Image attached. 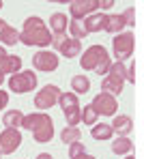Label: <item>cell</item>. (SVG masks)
<instances>
[{"label":"cell","instance_id":"obj_2","mask_svg":"<svg viewBox=\"0 0 144 159\" xmlns=\"http://www.w3.org/2000/svg\"><path fill=\"white\" fill-rule=\"evenodd\" d=\"M125 62H118L114 60L110 65V71L106 73V78L101 82V90L103 93H110V95H120L123 93V84H125Z\"/></svg>","mask_w":144,"mask_h":159},{"label":"cell","instance_id":"obj_35","mask_svg":"<svg viewBox=\"0 0 144 159\" xmlns=\"http://www.w3.org/2000/svg\"><path fill=\"white\" fill-rule=\"evenodd\" d=\"M37 159H54L50 153H41V155H37Z\"/></svg>","mask_w":144,"mask_h":159},{"label":"cell","instance_id":"obj_4","mask_svg":"<svg viewBox=\"0 0 144 159\" xmlns=\"http://www.w3.org/2000/svg\"><path fill=\"white\" fill-rule=\"evenodd\" d=\"M108 50L103 45H90L88 50H84V56L80 58V67L84 71H97L106 60H108Z\"/></svg>","mask_w":144,"mask_h":159},{"label":"cell","instance_id":"obj_31","mask_svg":"<svg viewBox=\"0 0 144 159\" xmlns=\"http://www.w3.org/2000/svg\"><path fill=\"white\" fill-rule=\"evenodd\" d=\"M7 60H9V54H7V50L0 45V73L4 71V65H7Z\"/></svg>","mask_w":144,"mask_h":159},{"label":"cell","instance_id":"obj_14","mask_svg":"<svg viewBox=\"0 0 144 159\" xmlns=\"http://www.w3.org/2000/svg\"><path fill=\"white\" fill-rule=\"evenodd\" d=\"M47 120H52L50 114H45V112H34V114H28V116L22 118V127L28 129V131H34L37 127H41V125L47 123Z\"/></svg>","mask_w":144,"mask_h":159},{"label":"cell","instance_id":"obj_21","mask_svg":"<svg viewBox=\"0 0 144 159\" xmlns=\"http://www.w3.org/2000/svg\"><path fill=\"white\" fill-rule=\"evenodd\" d=\"M90 135L95 138V140H110L114 131H112V125H106V123H101V125H92V129H90Z\"/></svg>","mask_w":144,"mask_h":159},{"label":"cell","instance_id":"obj_6","mask_svg":"<svg viewBox=\"0 0 144 159\" xmlns=\"http://www.w3.org/2000/svg\"><path fill=\"white\" fill-rule=\"evenodd\" d=\"M37 73H32V71H20V73H15V75H11L9 78V90H13V93H30V90H34L37 88Z\"/></svg>","mask_w":144,"mask_h":159},{"label":"cell","instance_id":"obj_29","mask_svg":"<svg viewBox=\"0 0 144 159\" xmlns=\"http://www.w3.org/2000/svg\"><path fill=\"white\" fill-rule=\"evenodd\" d=\"M86 148H84V144L82 142H73V144H69V157L73 159L75 155H80V153H84Z\"/></svg>","mask_w":144,"mask_h":159},{"label":"cell","instance_id":"obj_36","mask_svg":"<svg viewBox=\"0 0 144 159\" xmlns=\"http://www.w3.org/2000/svg\"><path fill=\"white\" fill-rule=\"evenodd\" d=\"M4 24H7V22H4V20H0V28H2V26H4Z\"/></svg>","mask_w":144,"mask_h":159},{"label":"cell","instance_id":"obj_23","mask_svg":"<svg viewBox=\"0 0 144 159\" xmlns=\"http://www.w3.org/2000/svg\"><path fill=\"white\" fill-rule=\"evenodd\" d=\"M71 88L75 90V95H86L90 90V80L86 75H75L71 80Z\"/></svg>","mask_w":144,"mask_h":159},{"label":"cell","instance_id":"obj_11","mask_svg":"<svg viewBox=\"0 0 144 159\" xmlns=\"http://www.w3.org/2000/svg\"><path fill=\"white\" fill-rule=\"evenodd\" d=\"M97 9H99V0H73L69 7V13H71V20L82 22L84 17L92 15V11Z\"/></svg>","mask_w":144,"mask_h":159},{"label":"cell","instance_id":"obj_9","mask_svg":"<svg viewBox=\"0 0 144 159\" xmlns=\"http://www.w3.org/2000/svg\"><path fill=\"white\" fill-rule=\"evenodd\" d=\"M52 45H54L62 56H67V58L80 56V52H82V43H80L78 39H73V37L67 39L65 34H56V37H52Z\"/></svg>","mask_w":144,"mask_h":159},{"label":"cell","instance_id":"obj_38","mask_svg":"<svg viewBox=\"0 0 144 159\" xmlns=\"http://www.w3.org/2000/svg\"><path fill=\"white\" fill-rule=\"evenodd\" d=\"M125 159H136V157H133V155H127V157H125Z\"/></svg>","mask_w":144,"mask_h":159},{"label":"cell","instance_id":"obj_39","mask_svg":"<svg viewBox=\"0 0 144 159\" xmlns=\"http://www.w3.org/2000/svg\"><path fill=\"white\" fill-rule=\"evenodd\" d=\"M2 4H4V2H2V0H0V9H2Z\"/></svg>","mask_w":144,"mask_h":159},{"label":"cell","instance_id":"obj_32","mask_svg":"<svg viewBox=\"0 0 144 159\" xmlns=\"http://www.w3.org/2000/svg\"><path fill=\"white\" fill-rule=\"evenodd\" d=\"M9 103V93L7 90H0V110H4Z\"/></svg>","mask_w":144,"mask_h":159},{"label":"cell","instance_id":"obj_15","mask_svg":"<svg viewBox=\"0 0 144 159\" xmlns=\"http://www.w3.org/2000/svg\"><path fill=\"white\" fill-rule=\"evenodd\" d=\"M110 125H112V131H116L118 135H127V133H131V129H133V120L129 116H125V114L114 116V120Z\"/></svg>","mask_w":144,"mask_h":159},{"label":"cell","instance_id":"obj_30","mask_svg":"<svg viewBox=\"0 0 144 159\" xmlns=\"http://www.w3.org/2000/svg\"><path fill=\"white\" fill-rule=\"evenodd\" d=\"M125 82H133V84H136V62H131V65L125 69Z\"/></svg>","mask_w":144,"mask_h":159},{"label":"cell","instance_id":"obj_19","mask_svg":"<svg viewBox=\"0 0 144 159\" xmlns=\"http://www.w3.org/2000/svg\"><path fill=\"white\" fill-rule=\"evenodd\" d=\"M131 148H133V142L125 135H118L112 142V153H116V155H127V153H131Z\"/></svg>","mask_w":144,"mask_h":159},{"label":"cell","instance_id":"obj_25","mask_svg":"<svg viewBox=\"0 0 144 159\" xmlns=\"http://www.w3.org/2000/svg\"><path fill=\"white\" fill-rule=\"evenodd\" d=\"M20 69H22V58H20V56H11V54H9V60H7V65H4L2 75H4V73L15 75V73H20Z\"/></svg>","mask_w":144,"mask_h":159},{"label":"cell","instance_id":"obj_37","mask_svg":"<svg viewBox=\"0 0 144 159\" xmlns=\"http://www.w3.org/2000/svg\"><path fill=\"white\" fill-rule=\"evenodd\" d=\"M2 82H4V75H2V73H0V84H2Z\"/></svg>","mask_w":144,"mask_h":159},{"label":"cell","instance_id":"obj_12","mask_svg":"<svg viewBox=\"0 0 144 159\" xmlns=\"http://www.w3.org/2000/svg\"><path fill=\"white\" fill-rule=\"evenodd\" d=\"M22 144V133L17 129H4L0 133V155H9L17 151Z\"/></svg>","mask_w":144,"mask_h":159},{"label":"cell","instance_id":"obj_1","mask_svg":"<svg viewBox=\"0 0 144 159\" xmlns=\"http://www.w3.org/2000/svg\"><path fill=\"white\" fill-rule=\"evenodd\" d=\"M52 32H50V28L45 26V22L41 20V17H37V15H32L28 17L26 22H24V28H22V32H20V43H24V45H37V48H50L52 45Z\"/></svg>","mask_w":144,"mask_h":159},{"label":"cell","instance_id":"obj_7","mask_svg":"<svg viewBox=\"0 0 144 159\" xmlns=\"http://www.w3.org/2000/svg\"><path fill=\"white\" fill-rule=\"evenodd\" d=\"M60 88L54 86V84H47V86H43L39 93H37V97H34V107H39L41 112H45V110H50V107H54L58 103V97H60Z\"/></svg>","mask_w":144,"mask_h":159},{"label":"cell","instance_id":"obj_22","mask_svg":"<svg viewBox=\"0 0 144 159\" xmlns=\"http://www.w3.org/2000/svg\"><path fill=\"white\" fill-rule=\"evenodd\" d=\"M127 26L125 24V17H123V13L120 15H108V24H106V30L108 32H112V34H118L123 28Z\"/></svg>","mask_w":144,"mask_h":159},{"label":"cell","instance_id":"obj_28","mask_svg":"<svg viewBox=\"0 0 144 159\" xmlns=\"http://www.w3.org/2000/svg\"><path fill=\"white\" fill-rule=\"evenodd\" d=\"M123 17H125V24H127V26H136V9H133V7H129V9L123 13Z\"/></svg>","mask_w":144,"mask_h":159},{"label":"cell","instance_id":"obj_17","mask_svg":"<svg viewBox=\"0 0 144 159\" xmlns=\"http://www.w3.org/2000/svg\"><path fill=\"white\" fill-rule=\"evenodd\" d=\"M0 43L2 45H15V43H20V30H15L11 24H4V26L0 28Z\"/></svg>","mask_w":144,"mask_h":159},{"label":"cell","instance_id":"obj_3","mask_svg":"<svg viewBox=\"0 0 144 159\" xmlns=\"http://www.w3.org/2000/svg\"><path fill=\"white\" fill-rule=\"evenodd\" d=\"M58 103L65 112V118H67V125L69 127H75L80 123V112H82V106L78 101V95L75 93H60L58 97Z\"/></svg>","mask_w":144,"mask_h":159},{"label":"cell","instance_id":"obj_5","mask_svg":"<svg viewBox=\"0 0 144 159\" xmlns=\"http://www.w3.org/2000/svg\"><path fill=\"white\" fill-rule=\"evenodd\" d=\"M112 50L118 62H125L133 54V34L131 32H118L112 39Z\"/></svg>","mask_w":144,"mask_h":159},{"label":"cell","instance_id":"obj_10","mask_svg":"<svg viewBox=\"0 0 144 159\" xmlns=\"http://www.w3.org/2000/svg\"><path fill=\"white\" fill-rule=\"evenodd\" d=\"M32 67L37 71H45V73L56 71L58 69V56L54 52H50V50H39V52L32 56Z\"/></svg>","mask_w":144,"mask_h":159},{"label":"cell","instance_id":"obj_34","mask_svg":"<svg viewBox=\"0 0 144 159\" xmlns=\"http://www.w3.org/2000/svg\"><path fill=\"white\" fill-rule=\"evenodd\" d=\"M73 159H95V157H92V155H88L86 151H84V153H80V155H75Z\"/></svg>","mask_w":144,"mask_h":159},{"label":"cell","instance_id":"obj_33","mask_svg":"<svg viewBox=\"0 0 144 159\" xmlns=\"http://www.w3.org/2000/svg\"><path fill=\"white\" fill-rule=\"evenodd\" d=\"M116 2L114 0H99V9H110V7H114Z\"/></svg>","mask_w":144,"mask_h":159},{"label":"cell","instance_id":"obj_24","mask_svg":"<svg viewBox=\"0 0 144 159\" xmlns=\"http://www.w3.org/2000/svg\"><path fill=\"white\" fill-rule=\"evenodd\" d=\"M80 138H82V131L78 129V127H65L62 133H60V140L65 142V144H73V142H80Z\"/></svg>","mask_w":144,"mask_h":159},{"label":"cell","instance_id":"obj_20","mask_svg":"<svg viewBox=\"0 0 144 159\" xmlns=\"http://www.w3.org/2000/svg\"><path fill=\"white\" fill-rule=\"evenodd\" d=\"M67 15L65 13H54L52 17H50V28L54 30V37L56 34H65V30H67Z\"/></svg>","mask_w":144,"mask_h":159},{"label":"cell","instance_id":"obj_13","mask_svg":"<svg viewBox=\"0 0 144 159\" xmlns=\"http://www.w3.org/2000/svg\"><path fill=\"white\" fill-rule=\"evenodd\" d=\"M106 24H108V15H103V13H92V15L84 17V22H82V26H84V30H86V34L106 30Z\"/></svg>","mask_w":144,"mask_h":159},{"label":"cell","instance_id":"obj_26","mask_svg":"<svg viewBox=\"0 0 144 159\" xmlns=\"http://www.w3.org/2000/svg\"><path fill=\"white\" fill-rule=\"evenodd\" d=\"M80 120L84 125H97V112L90 106H84V110L80 112Z\"/></svg>","mask_w":144,"mask_h":159},{"label":"cell","instance_id":"obj_18","mask_svg":"<svg viewBox=\"0 0 144 159\" xmlns=\"http://www.w3.org/2000/svg\"><path fill=\"white\" fill-rule=\"evenodd\" d=\"M22 118H24V114L20 110H9L2 116V125L7 129H17V127H22Z\"/></svg>","mask_w":144,"mask_h":159},{"label":"cell","instance_id":"obj_27","mask_svg":"<svg viewBox=\"0 0 144 159\" xmlns=\"http://www.w3.org/2000/svg\"><path fill=\"white\" fill-rule=\"evenodd\" d=\"M69 30H71V34H73V39H86V30H84V26H82V22H75V20H71L69 22Z\"/></svg>","mask_w":144,"mask_h":159},{"label":"cell","instance_id":"obj_16","mask_svg":"<svg viewBox=\"0 0 144 159\" xmlns=\"http://www.w3.org/2000/svg\"><path fill=\"white\" fill-rule=\"evenodd\" d=\"M34 142H39V144H45V142H50L52 138H54V123L52 120H47V123H43L41 127H37L34 131Z\"/></svg>","mask_w":144,"mask_h":159},{"label":"cell","instance_id":"obj_8","mask_svg":"<svg viewBox=\"0 0 144 159\" xmlns=\"http://www.w3.org/2000/svg\"><path fill=\"white\" fill-rule=\"evenodd\" d=\"M90 107L97 112V116H114L116 114V107H118V101H116L114 95H110V93H99L95 99H92V103Z\"/></svg>","mask_w":144,"mask_h":159}]
</instances>
